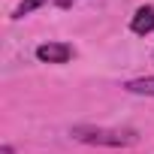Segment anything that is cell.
Masks as SVG:
<instances>
[{
	"label": "cell",
	"instance_id": "obj_1",
	"mask_svg": "<svg viewBox=\"0 0 154 154\" xmlns=\"http://www.w3.org/2000/svg\"><path fill=\"white\" fill-rule=\"evenodd\" d=\"M69 136L75 142L85 145H103V148H130L139 142L136 130H118V127H91V124H79L72 127Z\"/></svg>",
	"mask_w": 154,
	"mask_h": 154
},
{
	"label": "cell",
	"instance_id": "obj_3",
	"mask_svg": "<svg viewBox=\"0 0 154 154\" xmlns=\"http://www.w3.org/2000/svg\"><path fill=\"white\" fill-rule=\"evenodd\" d=\"M130 30L139 33V36L151 33L154 30V6H139L133 12V18H130Z\"/></svg>",
	"mask_w": 154,
	"mask_h": 154
},
{
	"label": "cell",
	"instance_id": "obj_6",
	"mask_svg": "<svg viewBox=\"0 0 154 154\" xmlns=\"http://www.w3.org/2000/svg\"><path fill=\"white\" fill-rule=\"evenodd\" d=\"M54 3H57L60 9H66V6H72V3H75V0H54Z\"/></svg>",
	"mask_w": 154,
	"mask_h": 154
},
{
	"label": "cell",
	"instance_id": "obj_4",
	"mask_svg": "<svg viewBox=\"0 0 154 154\" xmlns=\"http://www.w3.org/2000/svg\"><path fill=\"white\" fill-rule=\"evenodd\" d=\"M124 91H130V94H142V97H154V75H142V79L127 82Z\"/></svg>",
	"mask_w": 154,
	"mask_h": 154
},
{
	"label": "cell",
	"instance_id": "obj_5",
	"mask_svg": "<svg viewBox=\"0 0 154 154\" xmlns=\"http://www.w3.org/2000/svg\"><path fill=\"white\" fill-rule=\"evenodd\" d=\"M42 3H48V0H21V3L15 6V12H12V21H21L24 15H30V12L39 9Z\"/></svg>",
	"mask_w": 154,
	"mask_h": 154
},
{
	"label": "cell",
	"instance_id": "obj_2",
	"mask_svg": "<svg viewBox=\"0 0 154 154\" xmlns=\"http://www.w3.org/2000/svg\"><path fill=\"white\" fill-rule=\"evenodd\" d=\"M36 57L42 63H66L72 57V45H66V42H42V45H36Z\"/></svg>",
	"mask_w": 154,
	"mask_h": 154
},
{
	"label": "cell",
	"instance_id": "obj_7",
	"mask_svg": "<svg viewBox=\"0 0 154 154\" xmlns=\"http://www.w3.org/2000/svg\"><path fill=\"white\" fill-rule=\"evenodd\" d=\"M0 154H12V148H9V145H3V148H0Z\"/></svg>",
	"mask_w": 154,
	"mask_h": 154
}]
</instances>
